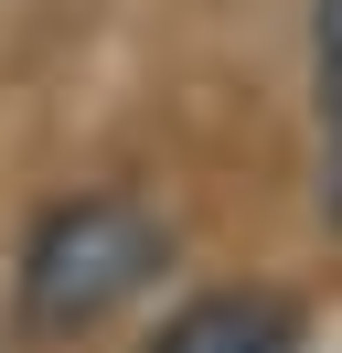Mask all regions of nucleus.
Returning a JSON list of instances; mask_svg holds the SVG:
<instances>
[{
	"label": "nucleus",
	"mask_w": 342,
	"mask_h": 353,
	"mask_svg": "<svg viewBox=\"0 0 342 353\" xmlns=\"http://www.w3.org/2000/svg\"><path fill=\"white\" fill-rule=\"evenodd\" d=\"M171 268V225L139 193H64L21 225L11 257V310L32 343H75V332L118 321L150 279Z\"/></svg>",
	"instance_id": "nucleus-1"
},
{
	"label": "nucleus",
	"mask_w": 342,
	"mask_h": 353,
	"mask_svg": "<svg viewBox=\"0 0 342 353\" xmlns=\"http://www.w3.org/2000/svg\"><path fill=\"white\" fill-rule=\"evenodd\" d=\"M150 353H310V321H299V300H278L256 279L246 289H192L150 332Z\"/></svg>",
	"instance_id": "nucleus-2"
},
{
	"label": "nucleus",
	"mask_w": 342,
	"mask_h": 353,
	"mask_svg": "<svg viewBox=\"0 0 342 353\" xmlns=\"http://www.w3.org/2000/svg\"><path fill=\"white\" fill-rule=\"evenodd\" d=\"M310 118H321V161L342 150V0H310Z\"/></svg>",
	"instance_id": "nucleus-3"
},
{
	"label": "nucleus",
	"mask_w": 342,
	"mask_h": 353,
	"mask_svg": "<svg viewBox=\"0 0 342 353\" xmlns=\"http://www.w3.org/2000/svg\"><path fill=\"white\" fill-rule=\"evenodd\" d=\"M321 203H332V214H342V150L321 161Z\"/></svg>",
	"instance_id": "nucleus-4"
}]
</instances>
